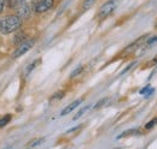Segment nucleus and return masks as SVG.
<instances>
[{
    "label": "nucleus",
    "instance_id": "4",
    "mask_svg": "<svg viewBox=\"0 0 157 149\" xmlns=\"http://www.w3.org/2000/svg\"><path fill=\"white\" fill-rule=\"evenodd\" d=\"M34 43H35V40H27V41H23L20 46L17 47V49L13 52L12 56H13V58H20L21 56L25 54V53L34 46Z\"/></svg>",
    "mask_w": 157,
    "mask_h": 149
},
{
    "label": "nucleus",
    "instance_id": "20",
    "mask_svg": "<svg viewBox=\"0 0 157 149\" xmlns=\"http://www.w3.org/2000/svg\"><path fill=\"white\" fill-rule=\"evenodd\" d=\"M149 89H150V87H149V85H147V87H145L144 89H141V90H140V94H141V95H144V94H146V93H147V92H149Z\"/></svg>",
    "mask_w": 157,
    "mask_h": 149
},
{
    "label": "nucleus",
    "instance_id": "22",
    "mask_svg": "<svg viewBox=\"0 0 157 149\" xmlns=\"http://www.w3.org/2000/svg\"><path fill=\"white\" fill-rule=\"evenodd\" d=\"M7 2L11 5V7H13V0H7Z\"/></svg>",
    "mask_w": 157,
    "mask_h": 149
},
{
    "label": "nucleus",
    "instance_id": "11",
    "mask_svg": "<svg viewBox=\"0 0 157 149\" xmlns=\"http://www.w3.org/2000/svg\"><path fill=\"white\" fill-rule=\"evenodd\" d=\"M108 101H110V99L109 97H104V99H101V100H99L98 102L94 105V110H99V108H101L103 106H106L108 105Z\"/></svg>",
    "mask_w": 157,
    "mask_h": 149
},
{
    "label": "nucleus",
    "instance_id": "8",
    "mask_svg": "<svg viewBox=\"0 0 157 149\" xmlns=\"http://www.w3.org/2000/svg\"><path fill=\"white\" fill-rule=\"evenodd\" d=\"M156 65H157V56H155L152 59L147 60L144 65H141L140 70H147V69H151V67H154V66H156Z\"/></svg>",
    "mask_w": 157,
    "mask_h": 149
},
{
    "label": "nucleus",
    "instance_id": "2",
    "mask_svg": "<svg viewBox=\"0 0 157 149\" xmlns=\"http://www.w3.org/2000/svg\"><path fill=\"white\" fill-rule=\"evenodd\" d=\"M118 0H108L105 4H103V6L100 7V10L98 11V18L99 19H105L106 17H109L117 7Z\"/></svg>",
    "mask_w": 157,
    "mask_h": 149
},
{
    "label": "nucleus",
    "instance_id": "15",
    "mask_svg": "<svg viewBox=\"0 0 157 149\" xmlns=\"http://www.w3.org/2000/svg\"><path fill=\"white\" fill-rule=\"evenodd\" d=\"M94 1L96 0H85V2H83V10H88L94 4Z\"/></svg>",
    "mask_w": 157,
    "mask_h": 149
},
{
    "label": "nucleus",
    "instance_id": "6",
    "mask_svg": "<svg viewBox=\"0 0 157 149\" xmlns=\"http://www.w3.org/2000/svg\"><path fill=\"white\" fill-rule=\"evenodd\" d=\"M52 6H53V0H39L35 4L34 10L38 13H44V12L48 11L50 9H52Z\"/></svg>",
    "mask_w": 157,
    "mask_h": 149
},
{
    "label": "nucleus",
    "instance_id": "21",
    "mask_svg": "<svg viewBox=\"0 0 157 149\" xmlns=\"http://www.w3.org/2000/svg\"><path fill=\"white\" fill-rule=\"evenodd\" d=\"M4 5H5V0H0V13L4 10Z\"/></svg>",
    "mask_w": 157,
    "mask_h": 149
},
{
    "label": "nucleus",
    "instance_id": "9",
    "mask_svg": "<svg viewBox=\"0 0 157 149\" xmlns=\"http://www.w3.org/2000/svg\"><path fill=\"white\" fill-rule=\"evenodd\" d=\"M139 133V130L138 129H131V130H127L124 132H122L121 135H118L117 138H124V137H129V136H134V135H138Z\"/></svg>",
    "mask_w": 157,
    "mask_h": 149
},
{
    "label": "nucleus",
    "instance_id": "17",
    "mask_svg": "<svg viewBox=\"0 0 157 149\" xmlns=\"http://www.w3.org/2000/svg\"><path fill=\"white\" fill-rule=\"evenodd\" d=\"M42 141H44L42 138H38V140H34L33 142H30V143L28 144V147H35V146H38V144H40V143H41Z\"/></svg>",
    "mask_w": 157,
    "mask_h": 149
},
{
    "label": "nucleus",
    "instance_id": "10",
    "mask_svg": "<svg viewBox=\"0 0 157 149\" xmlns=\"http://www.w3.org/2000/svg\"><path fill=\"white\" fill-rule=\"evenodd\" d=\"M64 95H65V92H64V90H59V92H57V93H55L52 95V97L50 99V101H51V102L59 101V100H62V99L64 97Z\"/></svg>",
    "mask_w": 157,
    "mask_h": 149
},
{
    "label": "nucleus",
    "instance_id": "3",
    "mask_svg": "<svg viewBox=\"0 0 157 149\" xmlns=\"http://www.w3.org/2000/svg\"><path fill=\"white\" fill-rule=\"evenodd\" d=\"M147 38H149V34L140 36L139 38H137L134 42H132L129 46H127V47L123 49V52H122V53H126V54H132V53L137 52L140 47H143V46L145 45V42H146V40H147Z\"/></svg>",
    "mask_w": 157,
    "mask_h": 149
},
{
    "label": "nucleus",
    "instance_id": "7",
    "mask_svg": "<svg viewBox=\"0 0 157 149\" xmlns=\"http://www.w3.org/2000/svg\"><path fill=\"white\" fill-rule=\"evenodd\" d=\"M82 102V99H78V100H76V101H74V102H71L70 105H68L63 111L60 112V115H67V114H69L71 111H74L76 107H78V105Z\"/></svg>",
    "mask_w": 157,
    "mask_h": 149
},
{
    "label": "nucleus",
    "instance_id": "12",
    "mask_svg": "<svg viewBox=\"0 0 157 149\" xmlns=\"http://www.w3.org/2000/svg\"><path fill=\"white\" fill-rule=\"evenodd\" d=\"M157 125V117H155L154 119H151L149 123H146V125H145V130H151L152 128H155Z\"/></svg>",
    "mask_w": 157,
    "mask_h": 149
},
{
    "label": "nucleus",
    "instance_id": "23",
    "mask_svg": "<svg viewBox=\"0 0 157 149\" xmlns=\"http://www.w3.org/2000/svg\"><path fill=\"white\" fill-rule=\"evenodd\" d=\"M155 28L157 29V20H156V24H155Z\"/></svg>",
    "mask_w": 157,
    "mask_h": 149
},
{
    "label": "nucleus",
    "instance_id": "5",
    "mask_svg": "<svg viewBox=\"0 0 157 149\" xmlns=\"http://www.w3.org/2000/svg\"><path fill=\"white\" fill-rule=\"evenodd\" d=\"M13 6H15V9H16V11H17V15H18L20 17L27 18V17L30 15V7H29V5H28L25 1H23V0H17L16 4H13Z\"/></svg>",
    "mask_w": 157,
    "mask_h": 149
},
{
    "label": "nucleus",
    "instance_id": "1",
    "mask_svg": "<svg viewBox=\"0 0 157 149\" xmlns=\"http://www.w3.org/2000/svg\"><path fill=\"white\" fill-rule=\"evenodd\" d=\"M22 24L20 16H15V15H10L6 17L0 18V33L1 34H10L13 33L15 30H17Z\"/></svg>",
    "mask_w": 157,
    "mask_h": 149
},
{
    "label": "nucleus",
    "instance_id": "14",
    "mask_svg": "<svg viewBox=\"0 0 157 149\" xmlns=\"http://www.w3.org/2000/svg\"><path fill=\"white\" fill-rule=\"evenodd\" d=\"M87 110H88V106H86V107L81 108V110H80V111H78V113L75 114V115H74V118H73V119H74V120H76V119H78V118H80V117H81V115H82V114H83L85 112L87 111Z\"/></svg>",
    "mask_w": 157,
    "mask_h": 149
},
{
    "label": "nucleus",
    "instance_id": "19",
    "mask_svg": "<svg viewBox=\"0 0 157 149\" xmlns=\"http://www.w3.org/2000/svg\"><path fill=\"white\" fill-rule=\"evenodd\" d=\"M82 70H83V67H82V66H78L76 70H74V71H73V74H71V77H75V76H78V74H80L81 71H82Z\"/></svg>",
    "mask_w": 157,
    "mask_h": 149
},
{
    "label": "nucleus",
    "instance_id": "18",
    "mask_svg": "<svg viewBox=\"0 0 157 149\" xmlns=\"http://www.w3.org/2000/svg\"><path fill=\"white\" fill-rule=\"evenodd\" d=\"M38 63H39V60H35L34 63H32V65H29V67L27 69V74H29V72H30V71H32V70L38 65Z\"/></svg>",
    "mask_w": 157,
    "mask_h": 149
},
{
    "label": "nucleus",
    "instance_id": "13",
    "mask_svg": "<svg viewBox=\"0 0 157 149\" xmlns=\"http://www.w3.org/2000/svg\"><path fill=\"white\" fill-rule=\"evenodd\" d=\"M11 120V115L10 114H6V115H4L1 119H0V128H2V126H5Z\"/></svg>",
    "mask_w": 157,
    "mask_h": 149
},
{
    "label": "nucleus",
    "instance_id": "16",
    "mask_svg": "<svg viewBox=\"0 0 157 149\" xmlns=\"http://www.w3.org/2000/svg\"><path fill=\"white\" fill-rule=\"evenodd\" d=\"M155 43H157V36H154L152 38H150V40H146V42H145L146 46H152Z\"/></svg>",
    "mask_w": 157,
    "mask_h": 149
}]
</instances>
